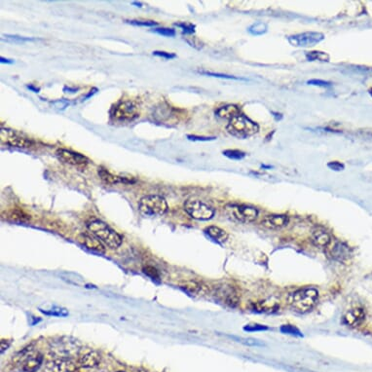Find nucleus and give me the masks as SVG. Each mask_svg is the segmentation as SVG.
Segmentation results:
<instances>
[{"mask_svg": "<svg viewBox=\"0 0 372 372\" xmlns=\"http://www.w3.org/2000/svg\"><path fill=\"white\" fill-rule=\"evenodd\" d=\"M288 224V217L285 214H271L266 215L261 224L268 229H279Z\"/></svg>", "mask_w": 372, "mask_h": 372, "instance_id": "nucleus-13", "label": "nucleus"}, {"mask_svg": "<svg viewBox=\"0 0 372 372\" xmlns=\"http://www.w3.org/2000/svg\"><path fill=\"white\" fill-rule=\"evenodd\" d=\"M227 131L238 138H247L255 135L259 131V127L255 122L240 113L229 121Z\"/></svg>", "mask_w": 372, "mask_h": 372, "instance_id": "nucleus-2", "label": "nucleus"}, {"mask_svg": "<svg viewBox=\"0 0 372 372\" xmlns=\"http://www.w3.org/2000/svg\"><path fill=\"white\" fill-rule=\"evenodd\" d=\"M200 73L205 75H209V76H213V77H219V78H226V79H234V80H244L247 81L244 78H238L235 76H231V75H222V73H214V72H209V71H200Z\"/></svg>", "mask_w": 372, "mask_h": 372, "instance_id": "nucleus-29", "label": "nucleus"}, {"mask_svg": "<svg viewBox=\"0 0 372 372\" xmlns=\"http://www.w3.org/2000/svg\"><path fill=\"white\" fill-rule=\"evenodd\" d=\"M218 295L219 297L221 298V300L224 301V303L230 307L235 308L236 306L239 304L240 297L235 288L232 286H224L218 291Z\"/></svg>", "mask_w": 372, "mask_h": 372, "instance_id": "nucleus-16", "label": "nucleus"}, {"mask_svg": "<svg viewBox=\"0 0 372 372\" xmlns=\"http://www.w3.org/2000/svg\"><path fill=\"white\" fill-rule=\"evenodd\" d=\"M327 248H329V254L337 261H343V259L347 258L348 255H349L348 247H346L343 244H341V243H336L333 246H332V243H331L330 246Z\"/></svg>", "mask_w": 372, "mask_h": 372, "instance_id": "nucleus-20", "label": "nucleus"}, {"mask_svg": "<svg viewBox=\"0 0 372 372\" xmlns=\"http://www.w3.org/2000/svg\"><path fill=\"white\" fill-rule=\"evenodd\" d=\"M9 347V343H7L5 345V340L1 341V353H3L5 350H7V348Z\"/></svg>", "mask_w": 372, "mask_h": 372, "instance_id": "nucleus-40", "label": "nucleus"}, {"mask_svg": "<svg viewBox=\"0 0 372 372\" xmlns=\"http://www.w3.org/2000/svg\"><path fill=\"white\" fill-rule=\"evenodd\" d=\"M186 212L195 219L208 220L211 219L214 214V211L207 204L199 200H188L184 204Z\"/></svg>", "mask_w": 372, "mask_h": 372, "instance_id": "nucleus-5", "label": "nucleus"}, {"mask_svg": "<svg viewBox=\"0 0 372 372\" xmlns=\"http://www.w3.org/2000/svg\"><path fill=\"white\" fill-rule=\"evenodd\" d=\"M99 175L104 182H106L108 184H116V183H120V182H126V183L134 182L132 180H128L125 177H120V176L114 175V174L109 173L107 170H105L103 168H99Z\"/></svg>", "mask_w": 372, "mask_h": 372, "instance_id": "nucleus-19", "label": "nucleus"}, {"mask_svg": "<svg viewBox=\"0 0 372 372\" xmlns=\"http://www.w3.org/2000/svg\"><path fill=\"white\" fill-rule=\"evenodd\" d=\"M100 362V355L97 352H89L79 359V364L82 367H95Z\"/></svg>", "mask_w": 372, "mask_h": 372, "instance_id": "nucleus-18", "label": "nucleus"}, {"mask_svg": "<svg viewBox=\"0 0 372 372\" xmlns=\"http://www.w3.org/2000/svg\"><path fill=\"white\" fill-rule=\"evenodd\" d=\"M153 55L155 56H159L162 58H165L167 60H170V59H174L175 58V55L174 54H171V53H167V52H163V51H155L153 52Z\"/></svg>", "mask_w": 372, "mask_h": 372, "instance_id": "nucleus-38", "label": "nucleus"}, {"mask_svg": "<svg viewBox=\"0 0 372 372\" xmlns=\"http://www.w3.org/2000/svg\"><path fill=\"white\" fill-rule=\"evenodd\" d=\"M205 232L217 243H224L228 239V234L226 233V231L217 226H210L206 228Z\"/></svg>", "mask_w": 372, "mask_h": 372, "instance_id": "nucleus-22", "label": "nucleus"}, {"mask_svg": "<svg viewBox=\"0 0 372 372\" xmlns=\"http://www.w3.org/2000/svg\"><path fill=\"white\" fill-rule=\"evenodd\" d=\"M44 372H79V370L75 362L66 358H61L47 362Z\"/></svg>", "mask_w": 372, "mask_h": 372, "instance_id": "nucleus-11", "label": "nucleus"}, {"mask_svg": "<svg viewBox=\"0 0 372 372\" xmlns=\"http://www.w3.org/2000/svg\"><path fill=\"white\" fill-rule=\"evenodd\" d=\"M88 229L93 235L96 236L102 244H104L108 248H117L122 244L121 236L102 221H92L88 225Z\"/></svg>", "mask_w": 372, "mask_h": 372, "instance_id": "nucleus-1", "label": "nucleus"}, {"mask_svg": "<svg viewBox=\"0 0 372 372\" xmlns=\"http://www.w3.org/2000/svg\"><path fill=\"white\" fill-rule=\"evenodd\" d=\"M215 114L220 118L231 120L232 118H234L235 116L240 114V108L234 104H228V105H225V106L218 108L215 112Z\"/></svg>", "mask_w": 372, "mask_h": 372, "instance_id": "nucleus-21", "label": "nucleus"}, {"mask_svg": "<svg viewBox=\"0 0 372 372\" xmlns=\"http://www.w3.org/2000/svg\"><path fill=\"white\" fill-rule=\"evenodd\" d=\"M324 35L321 32H303L287 38L288 42L294 47H313L323 41Z\"/></svg>", "mask_w": 372, "mask_h": 372, "instance_id": "nucleus-7", "label": "nucleus"}, {"mask_svg": "<svg viewBox=\"0 0 372 372\" xmlns=\"http://www.w3.org/2000/svg\"><path fill=\"white\" fill-rule=\"evenodd\" d=\"M155 31L161 35L164 36H168V38H173L175 35V31L174 29L172 28H166V27H162V28H156Z\"/></svg>", "mask_w": 372, "mask_h": 372, "instance_id": "nucleus-31", "label": "nucleus"}, {"mask_svg": "<svg viewBox=\"0 0 372 372\" xmlns=\"http://www.w3.org/2000/svg\"><path fill=\"white\" fill-rule=\"evenodd\" d=\"M312 243L319 248H327L332 243L330 235L322 229H317L312 233Z\"/></svg>", "mask_w": 372, "mask_h": 372, "instance_id": "nucleus-17", "label": "nucleus"}, {"mask_svg": "<svg viewBox=\"0 0 372 372\" xmlns=\"http://www.w3.org/2000/svg\"><path fill=\"white\" fill-rule=\"evenodd\" d=\"M281 331H282L283 333H285V334L302 336L301 332L298 330L296 327H294V326H292V325H288V324H287V325H283V326L281 327Z\"/></svg>", "mask_w": 372, "mask_h": 372, "instance_id": "nucleus-28", "label": "nucleus"}, {"mask_svg": "<svg viewBox=\"0 0 372 372\" xmlns=\"http://www.w3.org/2000/svg\"><path fill=\"white\" fill-rule=\"evenodd\" d=\"M189 140L193 141H211L214 140L215 137H198V136H187Z\"/></svg>", "mask_w": 372, "mask_h": 372, "instance_id": "nucleus-39", "label": "nucleus"}, {"mask_svg": "<svg viewBox=\"0 0 372 372\" xmlns=\"http://www.w3.org/2000/svg\"><path fill=\"white\" fill-rule=\"evenodd\" d=\"M267 25L262 23V22H258V23H255L252 25L249 26L248 28V31L252 34V35H262L264 33L267 32Z\"/></svg>", "mask_w": 372, "mask_h": 372, "instance_id": "nucleus-25", "label": "nucleus"}, {"mask_svg": "<svg viewBox=\"0 0 372 372\" xmlns=\"http://www.w3.org/2000/svg\"><path fill=\"white\" fill-rule=\"evenodd\" d=\"M112 116L119 121H132L138 117V110L132 101H122L115 105Z\"/></svg>", "mask_w": 372, "mask_h": 372, "instance_id": "nucleus-9", "label": "nucleus"}, {"mask_svg": "<svg viewBox=\"0 0 372 372\" xmlns=\"http://www.w3.org/2000/svg\"><path fill=\"white\" fill-rule=\"evenodd\" d=\"M244 329L247 331H261V330H267L268 327L265 325L254 323V324H248L247 326L244 327Z\"/></svg>", "mask_w": 372, "mask_h": 372, "instance_id": "nucleus-32", "label": "nucleus"}, {"mask_svg": "<svg viewBox=\"0 0 372 372\" xmlns=\"http://www.w3.org/2000/svg\"><path fill=\"white\" fill-rule=\"evenodd\" d=\"M118 372H124V371H118Z\"/></svg>", "mask_w": 372, "mask_h": 372, "instance_id": "nucleus-43", "label": "nucleus"}, {"mask_svg": "<svg viewBox=\"0 0 372 372\" xmlns=\"http://www.w3.org/2000/svg\"><path fill=\"white\" fill-rule=\"evenodd\" d=\"M365 319V312L361 308H356L348 311L343 317V323L346 325L355 327L359 326Z\"/></svg>", "mask_w": 372, "mask_h": 372, "instance_id": "nucleus-14", "label": "nucleus"}, {"mask_svg": "<svg viewBox=\"0 0 372 372\" xmlns=\"http://www.w3.org/2000/svg\"><path fill=\"white\" fill-rule=\"evenodd\" d=\"M280 306L272 301H261L253 304V310L256 312H264V313H273L279 310Z\"/></svg>", "mask_w": 372, "mask_h": 372, "instance_id": "nucleus-23", "label": "nucleus"}, {"mask_svg": "<svg viewBox=\"0 0 372 372\" xmlns=\"http://www.w3.org/2000/svg\"><path fill=\"white\" fill-rule=\"evenodd\" d=\"M0 61H1V62L2 63H4V62H6V63H13L12 61L11 60H8V59H4L3 57H1L0 58Z\"/></svg>", "mask_w": 372, "mask_h": 372, "instance_id": "nucleus-41", "label": "nucleus"}, {"mask_svg": "<svg viewBox=\"0 0 372 372\" xmlns=\"http://www.w3.org/2000/svg\"><path fill=\"white\" fill-rule=\"evenodd\" d=\"M27 88H28V89H30V90H32V91H34L35 93H38V91H39V89H38V88H34L33 86H27Z\"/></svg>", "mask_w": 372, "mask_h": 372, "instance_id": "nucleus-42", "label": "nucleus"}, {"mask_svg": "<svg viewBox=\"0 0 372 372\" xmlns=\"http://www.w3.org/2000/svg\"><path fill=\"white\" fill-rule=\"evenodd\" d=\"M41 354L33 350H25L22 354V368L25 372H35L42 364Z\"/></svg>", "mask_w": 372, "mask_h": 372, "instance_id": "nucleus-10", "label": "nucleus"}, {"mask_svg": "<svg viewBox=\"0 0 372 372\" xmlns=\"http://www.w3.org/2000/svg\"><path fill=\"white\" fill-rule=\"evenodd\" d=\"M143 273L146 274L152 280H157L158 281L160 279V275L158 273L157 269L153 266H145L143 268Z\"/></svg>", "mask_w": 372, "mask_h": 372, "instance_id": "nucleus-27", "label": "nucleus"}, {"mask_svg": "<svg viewBox=\"0 0 372 372\" xmlns=\"http://www.w3.org/2000/svg\"><path fill=\"white\" fill-rule=\"evenodd\" d=\"M175 25L181 27V29L186 33H193L195 31V25L191 24H176Z\"/></svg>", "mask_w": 372, "mask_h": 372, "instance_id": "nucleus-36", "label": "nucleus"}, {"mask_svg": "<svg viewBox=\"0 0 372 372\" xmlns=\"http://www.w3.org/2000/svg\"><path fill=\"white\" fill-rule=\"evenodd\" d=\"M130 24L134 25H140V26H154L157 25L156 22L153 21H129Z\"/></svg>", "mask_w": 372, "mask_h": 372, "instance_id": "nucleus-35", "label": "nucleus"}, {"mask_svg": "<svg viewBox=\"0 0 372 372\" xmlns=\"http://www.w3.org/2000/svg\"><path fill=\"white\" fill-rule=\"evenodd\" d=\"M0 138L3 143L11 145L13 147L27 148L32 145V141L29 138L23 137L22 135L16 133L13 130H9V129H4V128L1 129Z\"/></svg>", "mask_w": 372, "mask_h": 372, "instance_id": "nucleus-8", "label": "nucleus"}, {"mask_svg": "<svg viewBox=\"0 0 372 372\" xmlns=\"http://www.w3.org/2000/svg\"><path fill=\"white\" fill-rule=\"evenodd\" d=\"M306 59L309 62H315V61H319V62H329V56L324 53V52H320V51H312V52H307L305 54Z\"/></svg>", "mask_w": 372, "mask_h": 372, "instance_id": "nucleus-24", "label": "nucleus"}, {"mask_svg": "<svg viewBox=\"0 0 372 372\" xmlns=\"http://www.w3.org/2000/svg\"><path fill=\"white\" fill-rule=\"evenodd\" d=\"M327 167L333 171H342L344 170V165L339 162H330L327 164Z\"/></svg>", "mask_w": 372, "mask_h": 372, "instance_id": "nucleus-37", "label": "nucleus"}, {"mask_svg": "<svg viewBox=\"0 0 372 372\" xmlns=\"http://www.w3.org/2000/svg\"><path fill=\"white\" fill-rule=\"evenodd\" d=\"M319 298L317 289L307 287L297 290L289 297V304L299 313H306L314 308Z\"/></svg>", "mask_w": 372, "mask_h": 372, "instance_id": "nucleus-3", "label": "nucleus"}, {"mask_svg": "<svg viewBox=\"0 0 372 372\" xmlns=\"http://www.w3.org/2000/svg\"><path fill=\"white\" fill-rule=\"evenodd\" d=\"M10 216L12 217L13 219H15V220L18 219L19 221H26V220H28V216L25 215L23 211H12V214Z\"/></svg>", "mask_w": 372, "mask_h": 372, "instance_id": "nucleus-34", "label": "nucleus"}, {"mask_svg": "<svg viewBox=\"0 0 372 372\" xmlns=\"http://www.w3.org/2000/svg\"><path fill=\"white\" fill-rule=\"evenodd\" d=\"M226 211L236 220L243 224L253 222L258 215V211L255 208L245 205H228Z\"/></svg>", "mask_w": 372, "mask_h": 372, "instance_id": "nucleus-6", "label": "nucleus"}, {"mask_svg": "<svg viewBox=\"0 0 372 372\" xmlns=\"http://www.w3.org/2000/svg\"><path fill=\"white\" fill-rule=\"evenodd\" d=\"M57 156L63 163L73 166H85L89 162L84 155L67 149H59L57 151Z\"/></svg>", "mask_w": 372, "mask_h": 372, "instance_id": "nucleus-12", "label": "nucleus"}, {"mask_svg": "<svg viewBox=\"0 0 372 372\" xmlns=\"http://www.w3.org/2000/svg\"><path fill=\"white\" fill-rule=\"evenodd\" d=\"M79 243H81L84 247L98 251V252H104L105 248L104 245L99 241V239L95 235H88V234H81L78 237Z\"/></svg>", "mask_w": 372, "mask_h": 372, "instance_id": "nucleus-15", "label": "nucleus"}, {"mask_svg": "<svg viewBox=\"0 0 372 372\" xmlns=\"http://www.w3.org/2000/svg\"><path fill=\"white\" fill-rule=\"evenodd\" d=\"M224 154L226 157H228L229 159H232V160H242L246 157L245 152L240 151V150H235V149L225 150V151H224Z\"/></svg>", "mask_w": 372, "mask_h": 372, "instance_id": "nucleus-26", "label": "nucleus"}, {"mask_svg": "<svg viewBox=\"0 0 372 372\" xmlns=\"http://www.w3.org/2000/svg\"><path fill=\"white\" fill-rule=\"evenodd\" d=\"M307 83L309 85H314V86H319V87H330L331 83L327 82V81H323V80H318V79H312L307 81Z\"/></svg>", "mask_w": 372, "mask_h": 372, "instance_id": "nucleus-33", "label": "nucleus"}, {"mask_svg": "<svg viewBox=\"0 0 372 372\" xmlns=\"http://www.w3.org/2000/svg\"><path fill=\"white\" fill-rule=\"evenodd\" d=\"M182 288H184V290H186L187 292L189 293H198L201 289V286L196 284V283H189V284H185L184 286H181Z\"/></svg>", "mask_w": 372, "mask_h": 372, "instance_id": "nucleus-30", "label": "nucleus"}, {"mask_svg": "<svg viewBox=\"0 0 372 372\" xmlns=\"http://www.w3.org/2000/svg\"><path fill=\"white\" fill-rule=\"evenodd\" d=\"M138 210L144 216H160L168 211V204L162 196L148 195L139 201Z\"/></svg>", "mask_w": 372, "mask_h": 372, "instance_id": "nucleus-4", "label": "nucleus"}]
</instances>
